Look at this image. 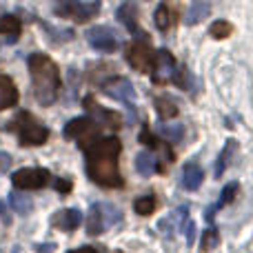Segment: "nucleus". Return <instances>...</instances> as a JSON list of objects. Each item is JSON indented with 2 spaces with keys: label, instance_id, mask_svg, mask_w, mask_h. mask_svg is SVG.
Masks as SVG:
<instances>
[{
  "label": "nucleus",
  "instance_id": "nucleus-1",
  "mask_svg": "<svg viewBox=\"0 0 253 253\" xmlns=\"http://www.w3.org/2000/svg\"><path fill=\"white\" fill-rule=\"evenodd\" d=\"M120 151L123 144L118 138H100L87 147V175L98 187H123V175L118 171Z\"/></svg>",
  "mask_w": 253,
  "mask_h": 253
},
{
  "label": "nucleus",
  "instance_id": "nucleus-2",
  "mask_svg": "<svg viewBox=\"0 0 253 253\" xmlns=\"http://www.w3.org/2000/svg\"><path fill=\"white\" fill-rule=\"evenodd\" d=\"M29 71H31V84H34V98L42 107H49L58 98V89H60L58 65L44 53H31Z\"/></svg>",
  "mask_w": 253,
  "mask_h": 253
},
{
  "label": "nucleus",
  "instance_id": "nucleus-3",
  "mask_svg": "<svg viewBox=\"0 0 253 253\" xmlns=\"http://www.w3.org/2000/svg\"><path fill=\"white\" fill-rule=\"evenodd\" d=\"M9 129L18 131V138H20L22 147H38V144L47 142V138H49L47 126H42L34 116L27 114V111H20V114L13 118Z\"/></svg>",
  "mask_w": 253,
  "mask_h": 253
},
{
  "label": "nucleus",
  "instance_id": "nucleus-4",
  "mask_svg": "<svg viewBox=\"0 0 253 253\" xmlns=\"http://www.w3.org/2000/svg\"><path fill=\"white\" fill-rule=\"evenodd\" d=\"M126 62H129L135 71L147 74V71H153L156 53H153V49L149 47L144 40H142V42H140V40H135V42L126 49Z\"/></svg>",
  "mask_w": 253,
  "mask_h": 253
},
{
  "label": "nucleus",
  "instance_id": "nucleus-5",
  "mask_svg": "<svg viewBox=\"0 0 253 253\" xmlns=\"http://www.w3.org/2000/svg\"><path fill=\"white\" fill-rule=\"evenodd\" d=\"M11 182L16 189H42L51 182V175H49L47 169L29 167V169H18L11 175Z\"/></svg>",
  "mask_w": 253,
  "mask_h": 253
},
{
  "label": "nucleus",
  "instance_id": "nucleus-6",
  "mask_svg": "<svg viewBox=\"0 0 253 253\" xmlns=\"http://www.w3.org/2000/svg\"><path fill=\"white\" fill-rule=\"evenodd\" d=\"M87 40L89 44H91L93 49H98V51H116V49L120 47L118 42V34H116L111 27H105V25H98V27H91V29L87 31Z\"/></svg>",
  "mask_w": 253,
  "mask_h": 253
},
{
  "label": "nucleus",
  "instance_id": "nucleus-7",
  "mask_svg": "<svg viewBox=\"0 0 253 253\" xmlns=\"http://www.w3.org/2000/svg\"><path fill=\"white\" fill-rule=\"evenodd\" d=\"M62 135L69 140H87V138H96L98 135V123L89 116H83V118H74L71 123H67Z\"/></svg>",
  "mask_w": 253,
  "mask_h": 253
},
{
  "label": "nucleus",
  "instance_id": "nucleus-8",
  "mask_svg": "<svg viewBox=\"0 0 253 253\" xmlns=\"http://www.w3.org/2000/svg\"><path fill=\"white\" fill-rule=\"evenodd\" d=\"M98 11H100V4H98V2H65V4H58V7H56L58 16L74 18L76 22L89 20V18L96 16Z\"/></svg>",
  "mask_w": 253,
  "mask_h": 253
},
{
  "label": "nucleus",
  "instance_id": "nucleus-9",
  "mask_svg": "<svg viewBox=\"0 0 253 253\" xmlns=\"http://www.w3.org/2000/svg\"><path fill=\"white\" fill-rule=\"evenodd\" d=\"M167 80H175V60L167 49H160L156 53V62H153V83H167Z\"/></svg>",
  "mask_w": 253,
  "mask_h": 253
},
{
  "label": "nucleus",
  "instance_id": "nucleus-10",
  "mask_svg": "<svg viewBox=\"0 0 253 253\" xmlns=\"http://www.w3.org/2000/svg\"><path fill=\"white\" fill-rule=\"evenodd\" d=\"M105 93H107V96H111V98H116V100L125 102L126 107L133 105V96H135V91H133V84H131L126 78L107 80V83H105Z\"/></svg>",
  "mask_w": 253,
  "mask_h": 253
},
{
  "label": "nucleus",
  "instance_id": "nucleus-11",
  "mask_svg": "<svg viewBox=\"0 0 253 253\" xmlns=\"http://www.w3.org/2000/svg\"><path fill=\"white\" fill-rule=\"evenodd\" d=\"M84 107L91 111V116L98 120V125H107L111 129H120L123 126V116L116 114V111H107L93 100V96H87L84 98Z\"/></svg>",
  "mask_w": 253,
  "mask_h": 253
},
{
  "label": "nucleus",
  "instance_id": "nucleus-12",
  "mask_svg": "<svg viewBox=\"0 0 253 253\" xmlns=\"http://www.w3.org/2000/svg\"><path fill=\"white\" fill-rule=\"evenodd\" d=\"M80 220H83V215H80L78 209H62L51 218V227L69 233V231H74V229L78 227Z\"/></svg>",
  "mask_w": 253,
  "mask_h": 253
},
{
  "label": "nucleus",
  "instance_id": "nucleus-13",
  "mask_svg": "<svg viewBox=\"0 0 253 253\" xmlns=\"http://www.w3.org/2000/svg\"><path fill=\"white\" fill-rule=\"evenodd\" d=\"M18 102V89L11 83L9 76H0V111L9 109V107H16Z\"/></svg>",
  "mask_w": 253,
  "mask_h": 253
},
{
  "label": "nucleus",
  "instance_id": "nucleus-14",
  "mask_svg": "<svg viewBox=\"0 0 253 253\" xmlns=\"http://www.w3.org/2000/svg\"><path fill=\"white\" fill-rule=\"evenodd\" d=\"M202 178H205V173H202V169L196 165V162H187V165H184L182 187L187 189V191H196V189L202 184Z\"/></svg>",
  "mask_w": 253,
  "mask_h": 253
},
{
  "label": "nucleus",
  "instance_id": "nucleus-15",
  "mask_svg": "<svg viewBox=\"0 0 253 253\" xmlns=\"http://www.w3.org/2000/svg\"><path fill=\"white\" fill-rule=\"evenodd\" d=\"M118 18L120 22L126 27V29H131L135 34V38H144V31H138V22H135V18H138V9H135V4H123V7L118 9Z\"/></svg>",
  "mask_w": 253,
  "mask_h": 253
},
{
  "label": "nucleus",
  "instance_id": "nucleus-16",
  "mask_svg": "<svg viewBox=\"0 0 253 253\" xmlns=\"http://www.w3.org/2000/svg\"><path fill=\"white\" fill-rule=\"evenodd\" d=\"M98 209H100V215H102V222H105V229L116 227V224L123 220V213H120V209H118L116 205H111V202H100V205H98Z\"/></svg>",
  "mask_w": 253,
  "mask_h": 253
},
{
  "label": "nucleus",
  "instance_id": "nucleus-17",
  "mask_svg": "<svg viewBox=\"0 0 253 253\" xmlns=\"http://www.w3.org/2000/svg\"><path fill=\"white\" fill-rule=\"evenodd\" d=\"M135 169H138L142 175H151L153 171H158L160 167H158V160H156V156H153V153L140 151L138 156H135Z\"/></svg>",
  "mask_w": 253,
  "mask_h": 253
},
{
  "label": "nucleus",
  "instance_id": "nucleus-18",
  "mask_svg": "<svg viewBox=\"0 0 253 253\" xmlns=\"http://www.w3.org/2000/svg\"><path fill=\"white\" fill-rule=\"evenodd\" d=\"M236 149H238V142L236 140H227V144H224V149L220 151V156H218V165H215V175H222L224 171H227V167H229V162H231V158H233V153H236Z\"/></svg>",
  "mask_w": 253,
  "mask_h": 253
},
{
  "label": "nucleus",
  "instance_id": "nucleus-19",
  "mask_svg": "<svg viewBox=\"0 0 253 253\" xmlns=\"http://www.w3.org/2000/svg\"><path fill=\"white\" fill-rule=\"evenodd\" d=\"M209 11H211L209 2H193L191 7H189L187 16H184V22H187V25H198L202 18L209 16Z\"/></svg>",
  "mask_w": 253,
  "mask_h": 253
},
{
  "label": "nucleus",
  "instance_id": "nucleus-20",
  "mask_svg": "<svg viewBox=\"0 0 253 253\" xmlns=\"http://www.w3.org/2000/svg\"><path fill=\"white\" fill-rule=\"evenodd\" d=\"M9 202H11L13 211H16V213H20V215L31 213V209H34V200H31L29 196H25V193H18V191L11 193Z\"/></svg>",
  "mask_w": 253,
  "mask_h": 253
},
{
  "label": "nucleus",
  "instance_id": "nucleus-21",
  "mask_svg": "<svg viewBox=\"0 0 253 253\" xmlns=\"http://www.w3.org/2000/svg\"><path fill=\"white\" fill-rule=\"evenodd\" d=\"M156 111L162 120H169V118H173V116H178V107H175V102L167 96L156 98Z\"/></svg>",
  "mask_w": 253,
  "mask_h": 253
},
{
  "label": "nucleus",
  "instance_id": "nucleus-22",
  "mask_svg": "<svg viewBox=\"0 0 253 253\" xmlns=\"http://www.w3.org/2000/svg\"><path fill=\"white\" fill-rule=\"evenodd\" d=\"M102 231H105V222H102V215H100L98 205H93L91 211L87 213V233H91V236H100Z\"/></svg>",
  "mask_w": 253,
  "mask_h": 253
},
{
  "label": "nucleus",
  "instance_id": "nucleus-23",
  "mask_svg": "<svg viewBox=\"0 0 253 253\" xmlns=\"http://www.w3.org/2000/svg\"><path fill=\"white\" fill-rule=\"evenodd\" d=\"M22 25H20V18L11 16V13H0V34H9V36H16L20 34Z\"/></svg>",
  "mask_w": 253,
  "mask_h": 253
},
{
  "label": "nucleus",
  "instance_id": "nucleus-24",
  "mask_svg": "<svg viewBox=\"0 0 253 253\" xmlns=\"http://www.w3.org/2000/svg\"><path fill=\"white\" fill-rule=\"evenodd\" d=\"M153 20H156V27L162 31H167L171 25H173V11H171V7H167V4H160V7L156 9V13H153Z\"/></svg>",
  "mask_w": 253,
  "mask_h": 253
},
{
  "label": "nucleus",
  "instance_id": "nucleus-25",
  "mask_svg": "<svg viewBox=\"0 0 253 253\" xmlns=\"http://www.w3.org/2000/svg\"><path fill=\"white\" fill-rule=\"evenodd\" d=\"M156 198L153 196H142V198H138V200L133 202V209H135V213L138 215H151L153 211H156Z\"/></svg>",
  "mask_w": 253,
  "mask_h": 253
},
{
  "label": "nucleus",
  "instance_id": "nucleus-26",
  "mask_svg": "<svg viewBox=\"0 0 253 253\" xmlns=\"http://www.w3.org/2000/svg\"><path fill=\"white\" fill-rule=\"evenodd\" d=\"M160 133L165 135L169 142H180L184 135V126L182 125H160Z\"/></svg>",
  "mask_w": 253,
  "mask_h": 253
},
{
  "label": "nucleus",
  "instance_id": "nucleus-27",
  "mask_svg": "<svg viewBox=\"0 0 253 253\" xmlns=\"http://www.w3.org/2000/svg\"><path fill=\"white\" fill-rule=\"evenodd\" d=\"M209 34L213 36V38H227V36H231L233 34V25L231 22H227V20H215L213 25L209 27Z\"/></svg>",
  "mask_w": 253,
  "mask_h": 253
},
{
  "label": "nucleus",
  "instance_id": "nucleus-28",
  "mask_svg": "<svg viewBox=\"0 0 253 253\" xmlns=\"http://www.w3.org/2000/svg\"><path fill=\"white\" fill-rule=\"evenodd\" d=\"M238 196V184L236 182H229L227 187L222 189V198H220V202H218V207H224V205H229V202L233 200V198Z\"/></svg>",
  "mask_w": 253,
  "mask_h": 253
},
{
  "label": "nucleus",
  "instance_id": "nucleus-29",
  "mask_svg": "<svg viewBox=\"0 0 253 253\" xmlns=\"http://www.w3.org/2000/svg\"><path fill=\"white\" fill-rule=\"evenodd\" d=\"M215 245H218V236H215L213 231H207L205 240H202V247H205V249H213Z\"/></svg>",
  "mask_w": 253,
  "mask_h": 253
},
{
  "label": "nucleus",
  "instance_id": "nucleus-30",
  "mask_svg": "<svg viewBox=\"0 0 253 253\" xmlns=\"http://www.w3.org/2000/svg\"><path fill=\"white\" fill-rule=\"evenodd\" d=\"M53 187H56L60 193H69L71 191V182H69V180H60V178H58V180H53Z\"/></svg>",
  "mask_w": 253,
  "mask_h": 253
},
{
  "label": "nucleus",
  "instance_id": "nucleus-31",
  "mask_svg": "<svg viewBox=\"0 0 253 253\" xmlns=\"http://www.w3.org/2000/svg\"><path fill=\"white\" fill-rule=\"evenodd\" d=\"M193 231H196V224L189 222V224H187V240H189V245L193 242Z\"/></svg>",
  "mask_w": 253,
  "mask_h": 253
},
{
  "label": "nucleus",
  "instance_id": "nucleus-32",
  "mask_svg": "<svg viewBox=\"0 0 253 253\" xmlns=\"http://www.w3.org/2000/svg\"><path fill=\"white\" fill-rule=\"evenodd\" d=\"M53 249H56V245H40L38 247L40 253H49V251H53Z\"/></svg>",
  "mask_w": 253,
  "mask_h": 253
},
{
  "label": "nucleus",
  "instance_id": "nucleus-33",
  "mask_svg": "<svg viewBox=\"0 0 253 253\" xmlns=\"http://www.w3.org/2000/svg\"><path fill=\"white\" fill-rule=\"evenodd\" d=\"M69 253H98V251L91 249V247H83V249H76V251H69Z\"/></svg>",
  "mask_w": 253,
  "mask_h": 253
},
{
  "label": "nucleus",
  "instance_id": "nucleus-34",
  "mask_svg": "<svg viewBox=\"0 0 253 253\" xmlns=\"http://www.w3.org/2000/svg\"><path fill=\"white\" fill-rule=\"evenodd\" d=\"M0 218L7 220V215H4V205H2V202H0Z\"/></svg>",
  "mask_w": 253,
  "mask_h": 253
}]
</instances>
